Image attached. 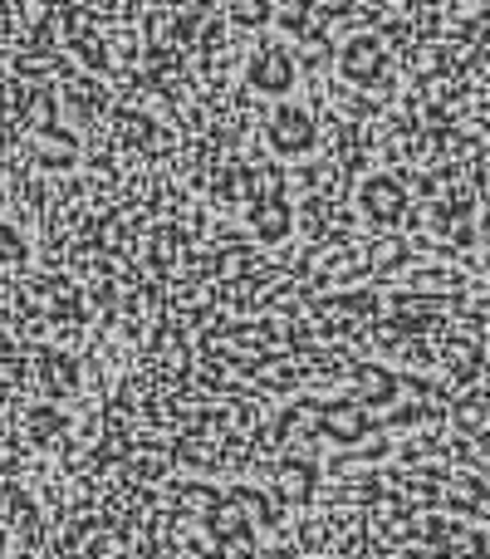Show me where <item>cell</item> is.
Listing matches in <instances>:
<instances>
[{"label":"cell","mask_w":490,"mask_h":559,"mask_svg":"<svg viewBox=\"0 0 490 559\" xmlns=\"http://www.w3.org/2000/svg\"><path fill=\"white\" fill-rule=\"evenodd\" d=\"M260 133H265L270 153L285 157V163H295V157H309V153H314V143H319L314 114H309V108H299V104H289V98H279V104L270 108Z\"/></svg>","instance_id":"1"},{"label":"cell","mask_w":490,"mask_h":559,"mask_svg":"<svg viewBox=\"0 0 490 559\" xmlns=\"http://www.w3.org/2000/svg\"><path fill=\"white\" fill-rule=\"evenodd\" d=\"M250 226H255V236L260 241H285L289 236V226H295V212H289V202H285V192H265L255 206H250Z\"/></svg>","instance_id":"5"},{"label":"cell","mask_w":490,"mask_h":559,"mask_svg":"<svg viewBox=\"0 0 490 559\" xmlns=\"http://www.w3.org/2000/svg\"><path fill=\"white\" fill-rule=\"evenodd\" d=\"M226 15H231V25L260 35V29L275 25V0H226Z\"/></svg>","instance_id":"6"},{"label":"cell","mask_w":490,"mask_h":559,"mask_svg":"<svg viewBox=\"0 0 490 559\" xmlns=\"http://www.w3.org/2000/svg\"><path fill=\"white\" fill-rule=\"evenodd\" d=\"M338 74L348 79V84L358 88H373L387 79V49L378 35H368V29H358V35H348L344 45H338Z\"/></svg>","instance_id":"3"},{"label":"cell","mask_w":490,"mask_h":559,"mask_svg":"<svg viewBox=\"0 0 490 559\" xmlns=\"http://www.w3.org/2000/svg\"><path fill=\"white\" fill-rule=\"evenodd\" d=\"M25 261H29L25 231H20L15 222H0V271H10V265H25Z\"/></svg>","instance_id":"7"},{"label":"cell","mask_w":490,"mask_h":559,"mask_svg":"<svg viewBox=\"0 0 490 559\" xmlns=\"http://www.w3.org/2000/svg\"><path fill=\"white\" fill-rule=\"evenodd\" d=\"M358 206H363L368 222L393 226L397 216H403V206H407V192H403V182H397V177L373 173L363 187H358Z\"/></svg>","instance_id":"4"},{"label":"cell","mask_w":490,"mask_h":559,"mask_svg":"<svg viewBox=\"0 0 490 559\" xmlns=\"http://www.w3.org/2000/svg\"><path fill=\"white\" fill-rule=\"evenodd\" d=\"M246 84L255 88V94H265V98H289L299 88V59H295V49L285 45V39H265V45L250 55V64H246Z\"/></svg>","instance_id":"2"},{"label":"cell","mask_w":490,"mask_h":559,"mask_svg":"<svg viewBox=\"0 0 490 559\" xmlns=\"http://www.w3.org/2000/svg\"><path fill=\"white\" fill-rule=\"evenodd\" d=\"M0 559H10V531L0 525Z\"/></svg>","instance_id":"8"}]
</instances>
